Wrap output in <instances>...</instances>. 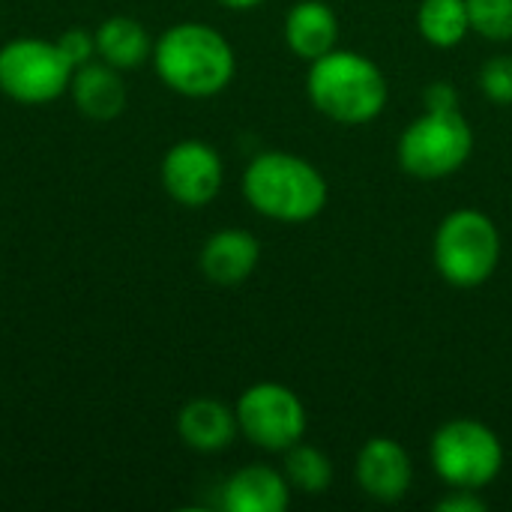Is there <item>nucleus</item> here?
Listing matches in <instances>:
<instances>
[{"instance_id":"1","label":"nucleus","mask_w":512,"mask_h":512,"mask_svg":"<svg viewBox=\"0 0 512 512\" xmlns=\"http://www.w3.org/2000/svg\"><path fill=\"white\" fill-rule=\"evenodd\" d=\"M150 63L156 78L186 99L219 96L237 75L234 45L204 21L171 24L153 42Z\"/></svg>"},{"instance_id":"2","label":"nucleus","mask_w":512,"mask_h":512,"mask_svg":"<svg viewBox=\"0 0 512 512\" xmlns=\"http://www.w3.org/2000/svg\"><path fill=\"white\" fill-rule=\"evenodd\" d=\"M246 204L282 225H306L318 219L330 201V186L321 168L288 150L258 153L240 180Z\"/></svg>"},{"instance_id":"3","label":"nucleus","mask_w":512,"mask_h":512,"mask_svg":"<svg viewBox=\"0 0 512 512\" xmlns=\"http://www.w3.org/2000/svg\"><path fill=\"white\" fill-rule=\"evenodd\" d=\"M306 96L327 120L366 126L384 114L390 102V81L372 57L351 48H333L309 63Z\"/></svg>"},{"instance_id":"4","label":"nucleus","mask_w":512,"mask_h":512,"mask_svg":"<svg viewBox=\"0 0 512 512\" xmlns=\"http://www.w3.org/2000/svg\"><path fill=\"white\" fill-rule=\"evenodd\" d=\"M501 231L495 219L474 207L447 213L432 240V264L438 276L453 288L486 285L501 264Z\"/></svg>"},{"instance_id":"5","label":"nucleus","mask_w":512,"mask_h":512,"mask_svg":"<svg viewBox=\"0 0 512 512\" xmlns=\"http://www.w3.org/2000/svg\"><path fill=\"white\" fill-rule=\"evenodd\" d=\"M471 153H474V129L459 108L453 111L423 108V114L402 129L396 144L399 168L420 183H438L453 177L468 165Z\"/></svg>"},{"instance_id":"6","label":"nucleus","mask_w":512,"mask_h":512,"mask_svg":"<svg viewBox=\"0 0 512 512\" xmlns=\"http://www.w3.org/2000/svg\"><path fill=\"white\" fill-rule=\"evenodd\" d=\"M504 444L495 429L474 417H453L432 435L429 462L432 471L450 489L483 492L504 471Z\"/></svg>"},{"instance_id":"7","label":"nucleus","mask_w":512,"mask_h":512,"mask_svg":"<svg viewBox=\"0 0 512 512\" xmlns=\"http://www.w3.org/2000/svg\"><path fill=\"white\" fill-rule=\"evenodd\" d=\"M75 66L57 42L18 36L0 45V93L18 105H48L69 90Z\"/></svg>"},{"instance_id":"8","label":"nucleus","mask_w":512,"mask_h":512,"mask_svg":"<svg viewBox=\"0 0 512 512\" xmlns=\"http://www.w3.org/2000/svg\"><path fill=\"white\" fill-rule=\"evenodd\" d=\"M234 414L240 435L264 453L291 450L303 441L309 426L303 399L279 381H258L246 387L234 405Z\"/></svg>"},{"instance_id":"9","label":"nucleus","mask_w":512,"mask_h":512,"mask_svg":"<svg viewBox=\"0 0 512 512\" xmlns=\"http://www.w3.org/2000/svg\"><path fill=\"white\" fill-rule=\"evenodd\" d=\"M162 189L180 207L198 210L216 201L225 183V162L219 150L201 138H183L171 144L159 165Z\"/></svg>"},{"instance_id":"10","label":"nucleus","mask_w":512,"mask_h":512,"mask_svg":"<svg viewBox=\"0 0 512 512\" xmlns=\"http://www.w3.org/2000/svg\"><path fill=\"white\" fill-rule=\"evenodd\" d=\"M354 480L360 492L378 504H399L414 483V462L408 450L387 435L369 438L354 462Z\"/></svg>"},{"instance_id":"11","label":"nucleus","mask_w":512,"mask_h":512,"mask_svg":"<svg viewBox=\"0 0 512 512\" xmlns=\"http://www.w3.org/2000/svg\"><path fill=\"white\" fill-rule=\"evenodd\" d=\"M258 261H261V243L252 231L243 228H222L210 234L198 255V267L204 279L225 288L246 282L255 273Z\"/></svg>"},{"instance_id":"12","label":"nucleus","mask_w":512,"mask_h":512,"mask_svg":"<svg viewBox=\"0 0 512 512\" xmlns=\"http://www.w3.org/2000/svg\"><path fill=\"white\" fill-rule=\"evenodd\" d=\"M282 36L294 57L312 63L339 48V15L327 0H297L285 12Z\"/></svg>"},{"instance_id":"13","label":"nucleus","mask_w":512,"mask_h":512,"mask_svg":"<svg viewBox=\"0 0 512 512\" xmlns=\"http://www.w3.org/2000/svg\"><path fill=\"white\" fill-rule=\"evenodd\" d=\"M291 483L270 465H246L222 486V507L228 512H285L291 507Z\"/></svg>"},{"instance_id":"14","label":"nucleus","mask_w":512,"mask_h":512,"mask_svg":"<svg viewBox=\"0 0 512 512\" xmlns=\"http://www.w3.org/2000/svg\"><path fill=\"white\" fill-rule=\"evenodd\" d=\"M177 435L195 453H222L240 435L237 414L219 399H192L177 414Z\"/></svg>"},{"instance_id":"15","label":"nucleus","mask_w":512,"mask_h":512,"mask_svg":"<svg viewBox=\"0 0 512 512\" xmlns=\"http://www.w3.org/2000/svg\"><path fill=\"white\" fill-rule=\"evenodd\" d=\"M69 93L75 108L96 123H108L126 108V84L120 81V69L105 60H90L72 72Z\"/></svg>"},{"instance_id":"16","label":"nucleus","mask_w":512,"mask_h":512,"mask_svg":"<svg viewBox=\"0 0 512 512\" xmlns=\"http://www.w3.org/2000/svg\"><path fill=\"white\" fill-rule=\"evenodd\" d=\"M96 57L105 60L114 69H135L144 60H150L153 42L147 36V27L129 15H111L96 30Z\"/></svg>"},{"instance_id":"17","label":"nucleus","mask_w":512,"mask_h":512,"mask_svg":"<svg viewBox=\"0 0 512 512\" xmlns=\"http://www.w3.org/2000/svg\"><path fill=\"white\" fill-rule=\"evenodd\" d=\"M417 33L432 48H456L471 36L465 0H420L417 6Z\"/></svg>"},{"instance_id":"18","label":"nucleus","mask_w":512,"mask_h":512,"mask_svg":"<svg viewBox=\"0 0 512 512\" xmlns=\"http://www.w3.org/2000/svg\"><path fill=\"white\" fill-rule=\"evenodd\" d=\"M285 456V465H282V474L285 480L291 483L294 492L300 495H324L330 486H333V462L324 450L312 447V444H294L291 450L282 453Z\"/></svg>"},{"instance_id":"19","label":"nucleus","mask_w":512,"mask_h":512,"mask_svg":"<svg viewBox=\"0 0 512 512\" xmlns=\"http://www.w3.org/2000/svg\"><path fill=\"white\" fill-rule=\"evenodd\" d=\"M471 33L486 42H512V0H465Z\"/></svg>"},{"instance_id":"20","label":"nucleus","mask_w":512,"mask_h":512,"mask_svg":"<svg viewBox=\"0 0 512 512\" xmlns=\"http://www.w3.org/2000/svg\"><path fill=\"white\" fill-rule=\"evenodd\" d=\"M480 93L501 105V108H512V54H495L480 66L477 75Z\"/></svg>"},{"instance_id":"21","label":"nucleus","mask_w":512,"mask_h":512,"mask_svg":"<svg viewBox=\"0 0 512 512\" xmlns=\"http://www.w3.org/2000/svg\"><path fill=\"white\" fill-rule=\"evenodd\" d=\"M54 42L60 45V51L66 54V60H69L75 69L84 66V63H90V60L96 57V36H93L90 30H84V27H69V30H63Z\"/></svg>"},{"instance_id":"22","label":"nucleus","mask_w":512,"mask_h":512,"mask_svg":"<svg viewBox=\"0 0 512 512\" xmlns=\"http://www.w3.org/2000/svg\"><path fill=\"white\" fill-rule=\"evenodd\" d=\"M423 105L432 108V111H453V108H459V90H456V84H450V81H432L423 90Z\"/></svg>"},{"instance_id":"23","label":"nucleus","mask_w":512,"mask_h":512,"mask_svg":"<svg viewBox=\"0 0 512 512\" xmlns=\"http://www.w3.org/2000/svg\"><path fill=\"white\" fill-rule=\"evenodd\" d=\"M486 501L480 498V492L474 489H450V495H444L438 501V512H483Z\"/></svg>"},{"instance_id":"24","label":"nucleus","mask_w":512,"mask_h":512,"mask_svg":"<svg viewBox=\"0 0 512 512\" xmlns=\"http://www.w3.org/2000/svg\"><path fill=\"white\" fill-rule=\"evenodd\" d=\"M213 3H219L225 9H234V12H249V9H258L267 0H213Z\"/></svg>"}]
</instances>
